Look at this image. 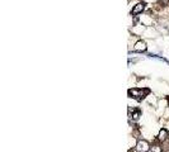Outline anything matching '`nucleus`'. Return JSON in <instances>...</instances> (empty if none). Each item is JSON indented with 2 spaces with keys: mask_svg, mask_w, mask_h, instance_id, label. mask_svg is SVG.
<instances>
[{
  "mask_svg": "<svg viewBox=\"0 0 169 152\" xmlns=\"http://www.w3.org/2000/svg\"><path fill=\"white\" fill-rule=\"evenodd\" d=\"M167 136H168V132L165 131V129H161V131L159 132V139H160V141H165V139H167Z\"/></svg>",
  "mask_w": 169,
  "mask_h": 152,
  "instance_id": "nucleus-5",
  "label": "nucleus"
},
{
  "mask_svg": "<svg viewBox=\"0 0 169 152\" xmlns=\"http://www.w3.org/2000/svg\"><path fill=\"white\" fill-rule=\"evenodd\" d=\"M136 148L140 152H148L150 150V146H149V143L146 141H139L138 145H136Z\"/></svg>",
  "mask_w": 169,
  "mask_h": 152,
  "instance_id": "nucleus-2",
  "label": "nucleus"
},
{
  "mask_svg": "<svg viewBox=\"0 0 169 152\" xmlns=\"http://www.w3.org/2000/svg\"><path fill=\"white\" fill-rule=\"evenodd\" d=\"M144 9H145V4H144V3H139V4H136L132 8L131 15H138V14H140V13H142Z\"/></svg>",
  "mask_w": 169,
  "mask_h": 152,
  "instance_id": "nucleus-3",
  "label": "nucleus"
},
{
  "mask_svg": "<svg viewBox=\"0 0 169 152\" xmlns=\"http://www.w3.org/2000/svg\"><path fill=\"white\" fill-rule=\"evenodd\" d=\"M133 118H135V119L139 118V112H135V114H133Z\"/></svg>",
  "mask_w": 169,
  "mask_h": 152,
  "instance_id": "nucleus-7",
  "label": "nucleus"
},
{
  "mask_svg": "<svg viewBox=\"0 0 169 152\" xmlns=\"http://www.w3.org/2000/svg\"><path fill=\"white\" fill-rule=\"evenodd\" d=\"M153 150H154V152H161V148L159 147V146H154V148H153Z\"/></svg>",
  "mask_w": 169,
  "mask_h": 152,
  "instance_id": "nucleus-6",
  "label": "nucleus"
},
{
  "mask_svg": "<svg viewBox=\"0 0 169 152\" xmlns=\"http://www.w3.org/2000/svg\"><path fill=\"white\" fill-rule=\"evenodd\" d=\"M148 93H149V90H140V89L130 90V94L133 95V98H136V99H141V98H144Z\"/></svg>",
  "mask_w": 169,
  "mask_h": 152,
  "instance_id": "nucleus-1",
  "label": "nucleus"
},
{
  "mask_svg": "<svg viewBox=\"0 0 169 152\" xmlns=\"http://www.w3.org/2000/svg\"><path fill=\"white\" fill-rule=\"evenodd\" d=\"M135 51H138V52H142V51H146V44L144 41H139L138 43L135 44Z\"/></svg>",
  "mask_w": 169,
  "mask_h": 152,
  "instance_id": "nucleus-4",
  "label": "nucleus"
}]
</instances>
